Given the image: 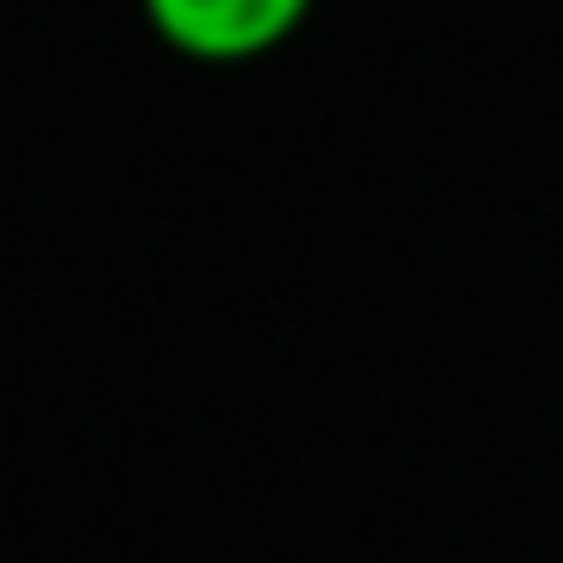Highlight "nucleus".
<instances>
[{"instance_id": "obj_1", "label": "nucleus", "mask_w": 563, "mask_h": 563, "mask_svg": "<svg viewBox=\"0 0 563 563\" xmlns=\"http://www.w3.org/2000/svg\"><path fill=\"white\" fill-rule=\"evenodd\" d=\"M319 0H140L146 27L159 47L199 67H245L265 60L272 47H286Z\"/></svg>"}]
</instances>
